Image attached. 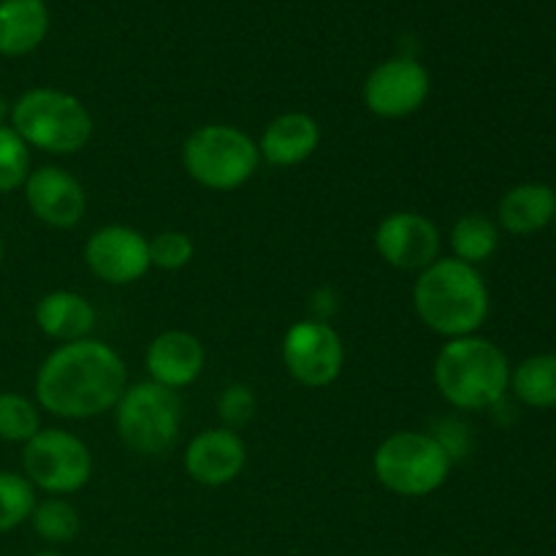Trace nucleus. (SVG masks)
Wrapping results in <instances>:
<instances>
[{
  "label": "nucleus",
  "mask_w": 556,
  "mask_h": 556,
  "mask_svg": "<svg viewBox=\"0 0 556 556\" xmlns=\"http://www.w3.org/2000/svg\"><path fill=\"white\" fill-rule=\"evenodd\" d=\"M96 307L76 291H49L36 304V326L60 345L87 340L96 329Z\"/></svg>",
  "instance_id": "a211bd4d"
},
{
  "label": "nucleus",
  "mask_w": 556,
  "mask_h": 556,
  "mask_svg": "<svg viewBox=\"0 0 556 556\" xmlns=\"http://www.w3.org/2000/svg\"><path fill=\"white\" fill-rule=\"evenodd\" d=\"M49 30L43 0H0V54L25 58L41 47Z\"/></svg>",
  "instance_id": "6ab92c4d"
},
{
  "label": "nucleus",
  "mask_w": 556,
  "mask_h": 556,
  "mask_svg": "<svg viewBox=\"0 0 556 556\" xmlns=\"http://www.w3.org/2000/svg\"><path fill=\"white\" fill-rule=\"evenodd\" d=\"M85 264L106 286H134L152 269L150 239L123 223L103 226L87 237Z\"/></svg>",
  "instance_id": "9b49d317"
},
{
  "label": "nucleus",
  "mask_w": 556,
  "mask_h": 556,
  "mask_svg": "<svg viewBox=\"0 0 556 556\" xmlns=\"http://www.w3.org/2000/svg\"><path fill=\"white\" fill-rule=\"evenodd\" d=\"M30 527L49 546H65V543L76 541V535L81 532V516L68 500L47 497L38 500L33 508Z\"/></svg>",
  "instance_id": "4be33fe9"
},
{
  "label": "nucleus",
  "mask_w": 556,
  "mask_h": 556,
  "mask_svg": "<svg viewBox=\"0 0 556 556\" xmlns=\"http://www.w3.org/2000/svg\"><path fill=\"white\" fill-rule=\"evenodd\" d=\"M552 226H556V215H554V223H552Z\"/></svg>",
  "instance_id": "2f4dec72"
},
{
  "label": "nucleus",
  "mask_w": 556,
  "mask_h": 556,
  "mask_svg": "<svg viewBox=\"0 0 556 556\" xmlns=\"http://www.w3.org/2000/svg\"><path fill=\"white\" fill-rule=\"evenodd\" d=\"M500 248V226L481 212H467L451 226V253L456 261L481 266Z\"/></svg>",
  "instance_id": "412c9836"
},
{
  "label": "nucleus",
  "mask_w": 556,
  "mask_h": 556,
  "mask_svg": "<svg viewBox=\"0 0 556 556\" xmlns=\"http://www.w3.org/2000/svg\"><path fill=\"white\" fill-rule=\"evenodd\" d=\"M9 117H11V103L0 96V128H5V125H9Z\"/></svg>",
  "instance_id": "cd10ccee"
},
{
  "label": "nucleus",
  "mask_w": 556,
  "mask_h": 556,
  "mask_svg": "<svg viewBox=\"0 0 556 556\" xmlns=\"http://www.w3.org/2000/svg\"><path fill=\"white\" fill-rule=\"evenodd\" d=\"M114 427L125 448L141 456H161L174 448L182 429V402L152 380L128 386L114 405Z\"/></svg>",
  "instance_id": "0eeeda50"
},
{
  "label": "nucleus",
  "mask_w": 556,
  "mask_h": 556,
  "mask_svg": "<svg viewBox=\"0 0 556 556\" xmlns=\"http://www.w3.org/2000/svg\"><path fill=\"white\" fill-rule=\"evenodd\" d=\"M38 432H41L38 402L16 391H0V440L25 445Z\"/></svg>",
  "instance_id": "5701e85b"
},
{
  "label": "nucleus",
  "mask_w": 556,
  "mask_h": 556,
  "mask_svg": "<svg viewBox=\"0 0 556 556\" xmlns=\"http://www.w3.org/2000/svg\"><path fill=\"white\" fill-rule=\"evenodd\" d=\"M30 172V147L20 139V134L11 125L0 128V195L25 188Z\"/></svg>",
  "instance_id": "393cba45"
},
{
  "label": "nucleus",
  "mask_w": 556,
  "mask_h": 556,
  "mask_svg": "<svg viewBox=\"0 0 556 556\" xmlns=\"http://www.w3.org/2000/svg\"><path fill=\"white\" fill-rule=\"evenodd\" d=\"M556 190L546 182H521L503 193L497 204V226L510 237H530L554 223Z\"/></svg>",
  "instance_id": "f3484780"
},
{
  "label": "nucleus",
  "mask_w": 556,
  "mask_h": 556,
  "mask_svg": "<svg viewBox=\"0 0 556 556\" xmlns=\"http://www.w3.org/2000/svg\"><path fill=\"white\" fill-rule=\"evenodd\" d=\"M36 556H63L60 552H38Z\"/></svg>",
  "instance_id": "c756f323"
},
{
  "label": "nucleus",
  "mask_w": 556,
  "mask_h": 556,
  "mask_svg": "<svg viewBox=\"0 0 556 556\" xmlns=\"http://www.w3.org/2000/svg\"><path fill=\"white\" fill-rule=\"evenodd\" d=\"M375 250L400 271H424L440 258V231L421 212H391L375 228Z\"/></svg>",
  "instance_id": "f8f14e48"
},
{
  "label": "nucleus",
  "mask_w": 556,
  "mask_h": 556,
  "mask_svg": "<svg viewBox=\"0 0 556 556\" xmlns=\"http://www.w3.org/2000/svg\"><path fill=\"white\" fill-rule=\"evenodd\" d=\"M3 255H5V248H3V237H0V266H3Z\"/></svg>",
  "instance_id": "c85d7f7f"
},
{
  "label": "nucleus",
  "mask_w": 556,
  "mask_h": 556,
  "mask_svg": "<svg viewBox=\"0 0 556 556\" xmlns=\"http://www.w3.org/2000/svg\"><path fill=\"white\" fill-rule=\"evenodd\" d=\"M182 166L201 188L231 193L244 188L258 172V141L237 125H201L185 139Z\"/></svg>",
  "instance_id": "39448f33"
},
{
  "label": "nucleus",
  "mask_w": 556,
  "mask_h": 556,
  "mask_svg": "<svg viewBox=\"0 0 556 556\" xmlns=\"http://www.w3.org/2000/svg\"><path fill=\"white\" fill-rule=\"evenodd\" d=\"M489 288L478 266L456 258H438L418 271L413 307L421 324L445 340L478 334L489 318Z\"/></svg>",
  "instance_id": "f03ea898"
},
{
  "label": "nucleus",
  "mask_w": 556,
  "mask_h": 556,
  "mask_svg": "<svg viewBox=\"0 0 556 556\" xmlns=\"http://www.w3.org/2000/svg\"><path fill=\"white\" fill-rule=\"evenodd\" d=\"M22 193L33 217L49 228L79 226L87 212L85 185L60 166L33 168Z\"/></svg>",
  "instance_id": "ddd939ff"
},
{
  "label": "nucleus",
  "mask_w": 556,
  "mask_h": 556,
  "mask_svg": "<svg viewBox=\"0 0 556 556\" xmlns=\"http://www.w3.org/2000/svg\"><path fill=\"white\" fill-rule=\"evenodd\" d=\"M217 413H220L223 424H226L228 429H233V432H237L239 427H244V424L255 416V394L250 391V386H228L220 394V400H217Z\"/></svg>",
  "instance_id": "bb28decb"
},
{
  "label": "nucleus",
  "mask_w": 556,
  "mask_h": 556,
  "mask_svg": "<svg viewBox=\"0 0 556 556\" xmlns=\"http://www.w3.org/2000/svg\"><path fill=\"white\" fill-rule=\"evenodd\" d=\"M510 394L532 410H552L556 407V356L535 353L510 367Z\"/></svg>",
  "instance_id": "aec40b11"
},
{
  "label": "nucleus",
  "mask_w": 556,
  "mask_h": 556,
  "mask_svg": "<svg viewBox=\"0 0 556 556\" xmlns=\"http://www.w3.org/2000/svg\"><path fill=\"white\" fill-rule=\"evenodd\" d=\"M195 244L185 231H161L150 239V264L163 271H179L193 261Z\"/></svg>",
  "instance_id": "a878e982"
},
{
  "label": "nucleus",
  "mask_w": 556,
  "mask_h": 556,
  "mask_svg": "<svg viewBox=\"0 0 556 556\" xmlns=\"http://www.w3.org/2000/svg\"><path fill=\"white\" fill-rule=\"evenodd\" d=\"M22 476L47 492L65 497L85 489L92 478V456L81 438L65 429H41L30 443L22 445Z\"/></svg>",
  "instance_id": "6e6552de"
},
{
  "label": "nucleus",
  "mask_w": 556,
  "mask_h": 556,
  "mask_svg": "<svg viewBox=\"0 0 556 556\" xmlns=\"http://www.w3.org/2000/svg\"><path fill=\"white\" fill-rule=\"evenodd\" d=\"M432 92L429 71L416 58H391L375 65L364 79V106L380 119H405L427 103Z\"/></svg>",
  "instance_id": "9d476101"
},
{
  "label": "nucleus",
  "mask_w": 556,
  "mask_h": 556,
  "mask_svg": "<svg viewBox=\"0 0 556 556\" xmlns=\"http://www.w3.org/2000/svg\"><path fill=\"white\" fill-rule=\"evenodd\" d=\"M248 465V445L239 432L228 427L204 429L188 443L182 454V467L199 486H228L242 476Z\"/></svg>",
  "instance_id": "4468645a"
},
{
  "label": "nucleus",
  "mask_w": 556,
  "mask_h": 556,
  "mask_svg": "<svg viewBox=\"0 0 556 556\" xmlns=\"http://www.w3.org/2000/svg\"><path fill=\"white\" fill-rule=\"evenodd\" d=\"M36 503V486L22 472L0 470V535L30 521Z\"/></svg>",
  "instance_id": "b1692460"
},
{
  "label": "nucleus",
  "mask_w": 556,
  "mask_h": 556,
  "mask_svg": "<svg viewBox=\"0 0 556 556\" xmlns=\"http://www.w3.org/2000/svg\"><path fill=\"white\" fill-rule=\"evenodd\" d=\"M282 364L288 375L304 389H326L345 367V345L340 331L324 318H307L293 324L282 337Z\"/></svg>",
  "instance_id": "1a4fd4ad"
},
{
  "label": "nucleus",
  "mask_w": 556,
  "mask_h": 556,
  "mask_svg": "<svg viewBox=\"0 0 556 556\" xmlns=\"http://www.w3.org/2000/svg\"><path fill=\"white\" fill-rule=\"evenodd\" d=\"M320 147V125L307 112L277 114L258 139L261 161L277 168H291L309 161Z\"/></svg>",
  "instance_id": "dca6fc26"
},
{
  "label": "nucleus",
  "mask_w": 556,
  "mask_h": 556,
  "mask_svg": "<svg viewBox=\"0 0 556 556\" xmlns=\"http://www.w3.org/2000/svg\"><path fill=\"white\" fill-rule=\"evenodd\" d=\"M125 389V362L112 345L92 337L58 345L36 372L38 407L65 421H87L114 410Z\"/></svg>",
  "instance_id": "f257e3e1"
},
{
  "label": "nucleus",
  "mask_w": 556,
  "mask_h": 556,
  "mask_svg": "<svg viewBox=\"0 0 556 556\" xmlns=\"http://www.w3.org/2000/svg\"><path fill=\"white\" fill-rule=\"evenodd\" d=\"M432 556H451V554H432Z\"/></svg>",
  "instance_id": "7c9ffc66"
},
{
  "label": "nucleus",
  "mask_w": 556,
  "mask_h": 556,
  "mask_svg": "<svg viewBox=\"0 0 556 556\" xmlns=\"http://www.w3.org/2000/svg\"><path fill=\"white\" fill-rule=\"evenodd\" d=\"M434 386L456 410H489L508 394L510 362L486 337L448 340L434 358Z\"/></svg>",
  "instance_id": "7ed1b4c3"
},
{
  "label": "nucleus",
  "mask_w": 556,
  "mask_h": 556,
  "mask_svg": "<svg viewBox=\"0 0 556 556\" xmlns=\"http://www.w3.org/2000/svg\"><path fill=\"white\" fill-rule=\"evenodd\" d=\"M11 128L30 150L76 155L92 139V114L76 96L54 87H33L11 103Z\"/></svg>",
  "instance_id": "20e7f679"
},
{
  "label": "nucleus",
  "mask_w": 556,
  "mask_h": 556,
  "mask_svg": "<svg viewBox=\"0 0 556 556\" xmlns=\"http://www.w3.org/2000/svg\"><path fill=\"white\" fill-rule=\"evenodd\" d=\"M204 364L206 351L201 340L182 329L161 331L144 353V369L150 380L168 391H182L193 386L204 372Z\"/></svg>",
  "instance_id": "2eb2a0df"
},
{
  "label": "nucleus",
  "mask_w": 556,
  "mask_h": 556,
  "mask_svg": "<svg viewBox=\"0 0 556 556\" xmlns=\"http://www.w3.org/2000/svg\"><path fill=\"white\" fill-rule=\"evenodd\" d=\"M451 454L427 432H394L375 448L372 470L380 486L396 497H429L451 476Z\"/></svg>",
  "instance_id": "423d86ee"
}]
</instances>
